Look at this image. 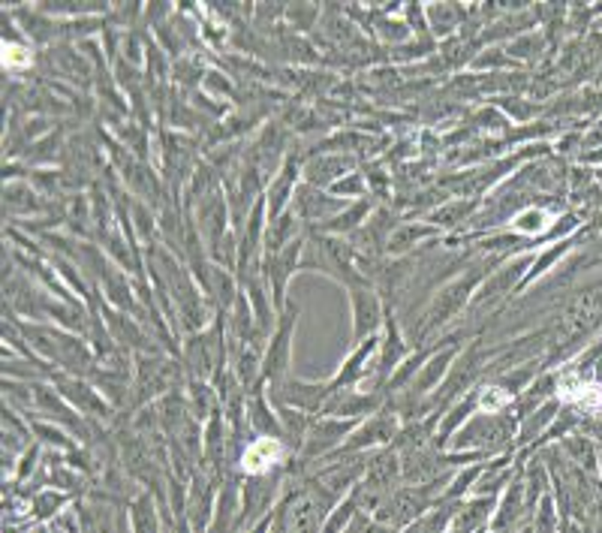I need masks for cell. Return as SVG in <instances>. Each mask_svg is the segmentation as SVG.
Instances as JSON below:
<instances>
[{
    "instance_id": "3",
    "label": "cell",
    "mask_w": 602,
    "mask_h": 533,
    "mask_svg": "<svg viewBox=\"0 0 602 533\" xmlns=\"http://www.w3.org/2000/svg\"><path fill=\"white\" fill-rule=\"evenodd\" d=\"M515 227L519 229H527V232H536V229H542L545 227V214L542 211H527V214H521L519 220H515Z\"/></svg>"
},
{
    "instance_id": "2",
    "label": "cell",
    "mask_w": 602,
    "mask_h": 533,
    "mask_svg": "<svg viewBox=\"0 0 602 533\" xmlns=\"http://www.w3.org/2000/svg\"><path fill=\"white\" fill-rule=\"evenodd\" d=\"M355 316H359V334L368 332L376 323V302L371 293H355Z\"/></svg>"
},
{
    "instance_id": "1",
    "label": "cell",
    "mask_w": 602,
    "mask_h": 533,
    "mask_svg": "<svg viewBox=\"0 0 602 533\" xmlns=\"http://www.w3.org/2000/svg\"><path fill=\"white\" fill-rule=\"evenodd\" d=\"M277 458H280V446L275 441H259L244 455V464H248V470L257 473V470H268L271 464H277Z\"/></svg>"
}]
</instances>
